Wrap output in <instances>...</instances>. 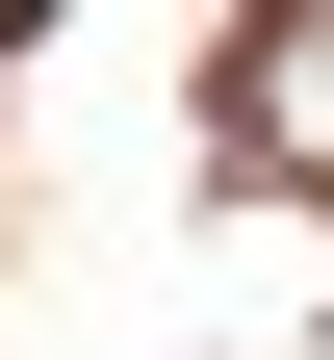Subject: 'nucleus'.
Returning <instances> with one entry per match:
<instances>
[{"instance_id":"1","label":"nucleus","mask_w":334,"mask_h":360,"mask_svg":"<svg viewBox=\"0 0 334 360\" xmlns=\"http://www.w3.org/2000/svg\"><path fill=\"white\" fill-rule=\"evenodd\" d=\"M206 129H231V180H334V0H309V26H231Z\"/></svg>"},{"instance_id":"2","label":"nucleus","mask_w":334,"mask_h":360,"mask_svg":"<svg viewBox=\"0 0 334 360\" xmlns=\"http://www.w3.org/2000/svg\"><path fill=\"white\" fill-rule=\"evenodd\" d=\"M26 26H52V0H0V52H26Z\"/></svg>"}]
</instances>
